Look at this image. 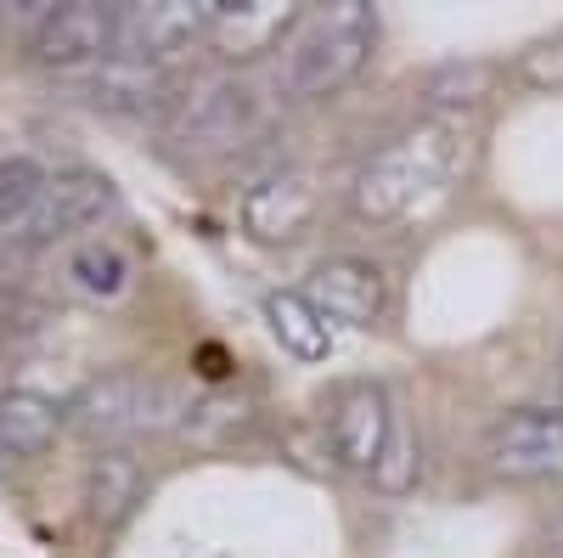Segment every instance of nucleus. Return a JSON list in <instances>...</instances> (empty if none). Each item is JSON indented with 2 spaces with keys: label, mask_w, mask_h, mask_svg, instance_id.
<instances>
[{
  "label": "nucleus",
  "mask_w": 563,
  "mask_h": 558,
  "mask_svg": "<svg viewBox=\"0 0 563 558\" xmlns=\"http://www.w3.org/2000/svg\"><path fill=\"white\" fill-rule=\"evenodd\" d=\"M147 496V469L130 446H113V451H97L90 457V474H85V507L102 530H119L135 502Z\"/></svg>",
  "instance_id": "4468645a"
},
{
  "label": "nucleus",
  "mask_w": 563,
  "mask_h": 558,
  "mask_svg": "<svg viewBox=\"0 0 563 558\" xmlns=\"http://www.w3.org/2000/svg\"><path fill=\"white\" fill-rule=\"evenodd\" d=\"M40 193H45V175L29 158H0V231H12Z\"/></svg>",
  "instance_id": "6ab92c4d"
},
{
  "label": "nucleus",
  "mask_w": 563,
  "mask_h": 558,
  "mask_svg": "<svg viewBox=\"0 0 563 558\" xmlns=\"http://www.w3.org/2000/svg\"><path fill=\"white\" fill-rule=\"evenodd\" d=\"M378 491H389V496H400V491H411V480H417V446H411V435L406 429H395V440H389V451H384V462H378Z\"/></svg>",
  "instance_id": "412c9836"
},
{
  "label": "nucleus",
  "mask_w": 563,
  "mask_h": 558,
  "mask_svg": "<svg viewBox=\"0 0 563 558\" xmlns=\"http://www.w3.org/2000/svg\"><path fill=\"white\" fill-rule=\"evenodd\" d=\"M180 417L186 412L175 406V395L158 379H141V372H102L68 401V424L102 451L130 446L135 435H158Z\"/></svg>",
  "instance_id": "7ed1b4c3"
},
{
  "label": "nucleus",
  "mask_w": 563,
  "mask_h": 558,
  "mask_svg": "<svg viewBox=\"0 0 563 558\" xmlns=\"http://www.w3.org/2000/svg\"><path fill=\"white\" fill-rule=\"evenodd\" d=\"M316 215H321V186H316V175L299 169V164L265 169L260 180H249V193L238 198L243 231H249L254 243H271V249L299 243L305 231L316 226Z\"/></svg>",
  "instance_id": "0eeeda50"
},
{
  "label": "nucleus",
  "mask_w": 563,
  "mask_h": 558,
  "mask_svg": "<svg viewBox=\"0 0 563 558\" xmlns=\"http://www.w3.org/2000/svg\"><path fill=\"white\" fill-rule=\"evenodd\" d=\"M260 130V97L243 79H214L192 102H180V135L198 147H231Z\"/></svg>",
  "instance_id": "f8f14e48"
},
{
  "label": "nucleus",
  "mask_w": 563,
  "mask_h": 558,
  "mask_svg": "<svg viewBox=\"0 0 563 558\" xmlns=\"http://www.w3.org/2000/svg\"><path fill=\"white\" fill-rule=\"evenodd\" d=\"M119 29H124V7H97V0L45 7L34 18V34H29V57L40 68H57V74L97 68V63L119 57Z\"/></svg>",
  "instance_id": "20e7f679"
},
{
  "label": "nucleus",
  "mask_w": 563,
  "mask_h": 558,
  "mask_svg": "<svg viewBox=\"0 0 563 558\" xmlns=\"http://www.w3.org/2000/svg\"><path fill=\"white\" fill-rule=\"evenodd\" d=\"M90 102L113 108V113H153L164 108V74L147 63H130V57H108L97 74H90Z\"/></svg>",
  "instance_id": "f3484780"
},
{
  "label": "nucleus",
  "mask_w": 563,
  "mask_h": 558,
  "mask_svg": "<svg viewBox=\"0 0 563 558\" xmlns=\"http://www.w3.org/2000/svg\"><path fill=\"white\" fill-rule=\"evenodd\" d=\"M63 283H68L79 299H90V305H113V299L130 294L135 265H130V254H124L113 238H85V243H74L68 260H63Z\"/></svg>",
  "instance_id": "2eb2a0df"
},
{
  "label": "nucleus",
  "mask_w": 563,
  "mask_h": 558,
  "mask_svg": "<svg viewBox=\"0 0 563 558\" xmlns=\"http://www.w3.org/2000/svg\"><path fill=\"white\" fill-rule=\"evenodd\" d=\"M265 321H271L276 344L288 355H299V361H327L333 355V321H327L299 288L265 294Z\"/></svg>",
  "instance_id": "dca6fc26"
},
{
  "label": "nucleus",
  "mask_w": 563,
  "mask_h": 558,
  "mask_svg": "<svg viewBox=\"0 0 563 558\" xmlns=\"http://www.w3.org/2000/svg\"><path fill=\"white\" fill-rule=\"evenodd\" d=\"M485 457L501 480L547 485L563 480V406H519L490 424Z\"/></svg>",
  "instance_id": "423d86ee"
},
{
  "label": "nucleus",
  "mask_w": 563,
  "mask_h": 558,
  "mask_svg": "<svg viewBox=\"0 0 563 558\" xmlns=\"http://www.w3.org/2000/svg\"><path fill=\"white\" fill-rule=\"evenodd\" d=\"M305 299H310L327 321H339V328H378V321L389 316V305H395L384 265H372V260H361V254L321 260V265L310 271Z\"/></svg>",
  "instance_id": "6e6552de"
},
{
  "label": "nucleus",
  "mask_w": 563,
  "mask_h": 558,
  "mask_svg": "<svg viewBox=\"0 0 563 558\" xmlns=\"http://www.w3.org/2000/svg\"><path fill=\"white\" fill-rule=\"evenodd\" d=\"M395 429H400L395 406L378 379H350L327 401V446H333L339 469H350V474H378Z\"/></svg>",
  "instance_id": "39448f33"
},
{
  "label": "nucleus",
  "mask_w": 563,
  "mask_h": 558,
  "mask_svg": "<svg viewBox=\"0 0 563 558\" xmlns=\"http://www.w3.org/2000/svg\"><path fill=\"white\" fill-rule=\"evenodd\" d=\"M214 29V0H158V7H124V29H119V57L130 63H169L186 57L198 40H209Z\"/></svg>",
  "instance_id": "9d476101"
},
{
  "label": "nucleus",
  "mask_w": 563,
  "mask_h": 558,
  "mask_svg": "<svg viewBox=\"0 0 563 558\" xmlns=\"http://www.w3.org/2000/svg\"><path fill=\"white\" fill-rule=\"evenodd\" d=\"M378 45V12L366 0H333L299 18V29L282 45V90L294 102H321L344 90Z\"/></svg>",
  "instance_id": "f03ea898"
},
{
  "label": "nucleus",
  "mask_w": 563,
  "mask_h": 558,
  "mask_svg": "<svg viewBox=\"0 0 563 558\" xmlns=\"http://www.w3.org/2000/svg\"><path fill=\"white\" fill-rule=\"evenodd\" d=\"M299 18L305 12L282 7V0H214L209 40L220 45V57L249 63V57H265V52H276V45H288Z\"/></svg>",
  "instance_id": "9b49d317"
},
{
  "label": "nucleus",
  "mask_w": 563,
  "mask_h": 558,
  "mask_svg": "<svg viewBox=\"0 0 563 558\" xmlns=\"http://www.w3.org/2000/svg\"><path fill=\"white\" fill-rule=\"evenodd\" d=\"M519 79L525 85H536V90H563V34H552V40H536L530 52H519Z\"/></svg>",
  "instance_id": "aec40b11"
},
{
  "label": "nucleus",
  "mask_w": 563,
  "mask_h": 558,
  "mask_svg": "<svg viewBox=\"0 0 563 558\" xmlns=\"http://www.w3.org/2000/svg\"><path fill=\"white\" fill-rule=\"evenodd\" d=\"M63 424H68V406H57L52 395H40V390H7V395H0V457L40 462L45 451L57 446Z\"/></svg>",
  "instance_id": "ddd939ff"
},
{
  "label": "nucleus",
  "mask_w": 563,
  "mask_h": 558,
  "mask_svg": "<svg viewBox=\"0 0 563 558\" xmlns=\"http://www.w3.org/2000/svg\"><path fill=\"white\" fill-rule=\"evenodd\" d=\"M456 124L451 119H422L406 135H395L389 147H378L350 180V209L366 226H395L411 220L429 198L445 193V180L456 169Z\"/></svg>",
  "instance_id": "f257e3e1"
},
{
  "label": "nucleus",
  "mask_w": 563,
  "mask_h": 558,
  "mask_svg": "<svg viewBox=\"0 0 563 558\" xmlns=\"http://www.w3.org/2000/svg\"><path fill=\"white\" fill-rule=\"evenodd\" d=\"M113 204L108 180L90 169H68V175H45V193L34 198V209L7 231L18 249H52L63 238H74L79 226H90L102 209Z\"/></svg>",
  "instance_id": "1a4fd4ad"
},
{
  "label": "nucleus",
  "mask_w": 563,
  "mask_h": 558,
  "mask_svg": "<svg viewBox=\"0 0 563 558\" xmlns=\"http://www.w3.org/2000/svg\"><path fill=\"white\" fill-rule=\"evenodd\" d=\"M496 79H501L496 63H445V68L429 74L422 90H429V102H434V119H451L462 108H479L496 90Z\"/></svg>",
  "instance_id": "a211bd4d"
}]
</instances>
